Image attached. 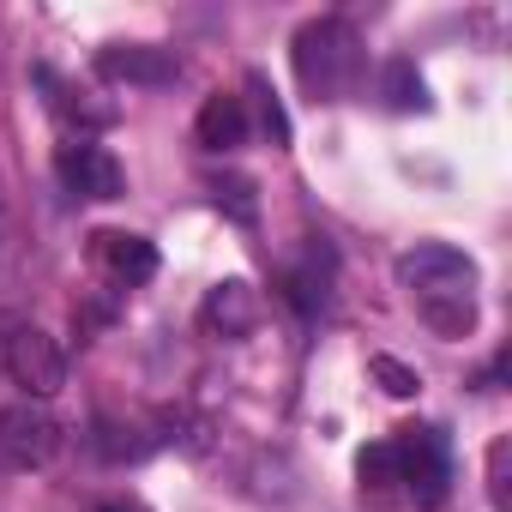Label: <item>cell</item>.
I'll return each instance as SVG.
<instances>
[{"label": "cell", "instance_id": "11", "mask_svg": "<svg viewBox=\"0 0 512 512\" xmlns=\"http://www.w3.org/2000/svg\"><path fill=\"white\" fill-rule=\"evenodd\" d=\"M416 314H422L428 332H440V338H470V332H476V302H470V296H422Z\"/></svg>", "mask_w": 512, "mask_h": 512}, {"label": "cell", "instance_id": "3", "mask_svg": "<svg viewBox=\"0 0 512 512\" xmlns=\"http://www.w3.org/2000/svg\"><path fill=\"white\" fill-rule=\"evenodd\" d=\"M0 368H7L13 386H25V398H37V404L67 386V356H61V344H55L49 332H37V326H13V338L0 344Z\"/></svg>", "mask_w": 512, "mask_h": 512}, {"label": "cell", "instance_id": "18", "mask_svg": "<svg viewBox=\"0 0 512 512\" xmlns=\"http://www.w3.org/2000/svg\"><path fill=\"white\" fill-rule=\"evenodd\" d=\"M506 452H512L506 440H494V446H488V500H494L500 512H506V500H512V494H506Z\"/></svg>", "mask_w": 512, "mask_h": 512}, {"label": "cell", "instance_id": "6", "mask_svg": "<svg viewBox=\"0 0 512 512\" xmlns=\"http://www.w3.org/2000/svg\"><path fill=\"white\" fill-rule=\"evenodd\" d=\"M55 169H61L67 193H79V199H121V187H127L121 163H115L103 145H85V139H79V145H61Z\"/></svg>", "mask_w": 512, "mask_h": 512}, {"label": "cell", "instance_id": "4", "mask_svg": "<svg viewBox=\"0 0 512 512\" xmlns=\"http://www.w3.org/2000/svg\"><path fill=\"white\" fill-rule=\"evenodd\" d=\"M392 452H398V482L416 494V506H440L446 500V476H452L440 428H398Z\"/></svg>", "mask_w": 512, "mask_h": 512}, {"label": "cell", "instance_id": "5", "mask_svg": "<svg viewBox=\"0 0 512 512\" xmlns=\"http://www.w3.org/2000/svg\"><path fill=\"white\" fill-rule=\"evenodd\" d=\"M398 284L416 290V302L422 296H470L476 266L464 260L458 247H446V241H422L416 253H404V260H398Z\"/></svg>", "mask_w": 512, "mask_h": 512}, {"label": "cell", "instance_id": "1", "mask_svg": "<svg viewBox=\"0 0 512 512\" xmlns=\"http://www.w3.org/2000/svg\"><path fill=\"white\" fill-rule=\"evenodd\" d=\"M290 55H296V79H302V91L320 103V97H344V91H356V79H362V37L344 25V19H314V25H302L296 31V43H290Z\"/></svg>", "mask_w": 512, "mask_h": 512}, {"label": "cell", "instance_id": "17", "mask_svg": "<svg viewBox=\"0 0 512 512\" xmlns=\"http://www.w3.org/2000/svg\"><path fill=\"white\" fill-rule=\"evenodd\" d=\"M211 193H217V205H229L241 223H253V211H260V205H253V181H247V175H229V181H217Z\"/></svg>", "mask_w": 512, "mask_h": 512}, {"label": "cell", "instance_id": "10", "mask_svg": "<svg viewBox=\"0 0 512 512\" xmlns=\"http://www.w3.org/2000/svg\"><path fill=\"white\" fill-rule=\"evenodd\" d=\"M193 139H199L205 151H235V145L247 139V103L229 97V91L205 97V109H199V121H193Z\"/></svg>", "mask_w": 512, "mask_h": 512}, {"label": "cell", "instance_id": "16", "mask_svg": "<svg viewBox=\"0 0 512 512\" xmlns=\"http://www.w3.org/2000/svg\"><path fill=\"white\" fill-rule=\"evenodd\" d=\"M368 374L380 380V392H386V398H416V392H422V374H416L410 362H398V356H374V362H368Z\"/></svg>", "mask_w": 512, "mask_h": 512}, {"label": "cell", "instance_id": "12", "mask_svg": "<svg viewBox=\"0 0 512 512\" xmlns=\"http://www.w3.org/2000/svg\"><path fill=\"white\" fill-rule=\"evenodd\" d=\"M380 91H386V103L398 109V115H410V109H428V85H422V73L398 55V61H386V73H380Z\"/></svg>", "mask_w": 512, "mask_h": 512}, {"label": "cell", "instance_id": "7", "mask_svg": "<svg viewBox=\"0 0 512 512\" xmlns=\"http://www.w3.org/2000/svg\"><path fill=\"white\" fill-rule=\"evenodd\" d=\"M199 326H205L211 338H223V344L247 338L253 326H260V290H253L247 278H223V284L205 296V308H199Z\"/></svg>", "mask_w": 512, "mask_h": 512}, {"label": "cell", "instance_id": "15", "mask_svg": "<svg viewBox=\"0 0 512 512\" xmlns=\"http://www.w3.org/2000/svg\"><path fill=\"white\" fill-rule=\"evenodd\" d=\"M247 91H253V103H260V127L272 133V145H290V115H284L278 91L266 85V73H247Z\"/></svg>", "mask_w": 512, "mask_h": 512}, {"label": "cell", "instance_id": "13", "mask_svg": "<svg viewBox=\"0 0 512 512\" xmlns=\"http://www.w3.org/2000/svg\"><path fill=\"white\" fill-rule=\"evenodd\" d=\"M284 296H290V308H296L302 320H314V314L326 308V272H320V253H314V266L284 272Z\"/></svg>", "mask_w": 512, "mask_h": 512}, {"label": "cell", "instance_id": "14", "mask_svg": "<svg viewBox=\"0 0 512 512\" xmlns=\"http://www.w3.org/2000/svg\"><path fill=\"white\" fill-rule=\"evenodd\" d=\"M356 476H362V494L386 500V494H392V482H398V452H392V440H380V446H362V458H356Z\"/></svg>", "mask_w": 512, "mask_h": 512}, {"label": "cell", "instance_id": "8", "mask_svg": "<svg viewBox=\"0 0 512 512\" xmlns=\"http://www.w3.org/2000/svg\"><path fill=\"white\" fill-rule=\"evenodd\" d=\"M91 260H97L115 284H127V290H139V284L157 278V247H151L145 235H127V229H97V235H91Z\"/></svg>", "mask_w": 512, "mask_h": 512}, {"label": "cell", "instance_id": "9", "mask_svg": "<svg viewBox=\"0 0 512 512\" xmlns=\"http://www.w3.org/2000/svg\"><path fill=\"white\" fill-rule=\"evenodd\" d=\"M97 73L109 85H175V55L169 49H151V43H115L97 55Z\"/></svg>", "mask_w": 512, "mask_h": 512}, {"label": "cell", "instance_id": "19", "mask_svg": "<svg viewBox=\"0 0 512 512\" xmlns=\"http://www.w3.org/2000/svg\"><path fill=\"white\" fill-rule=\"evenodd\" d=\"M103 512H133V506H103Z\"/></svg>", "mask_w": 512, "mask_h": 512}, {"label": "cell", "instance_id": "2", "mask_svg": "<svg viewBox=\"0 0 512 512\" xmlns=\"http://www.w3.org/2000/svg\"><path fill=\"white\" fill-rule=\"evenodd\" d=\"M61 422H55V410L49 404H37V398H19V404H7L0 410V458H7L13 470H43V464H55L61 458Z\"/></svg>", "mask_w": 512, "mask_h": 512}]
</instances>
